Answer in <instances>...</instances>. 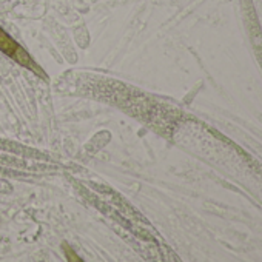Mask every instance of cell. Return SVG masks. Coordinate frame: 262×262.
Listing matches in <instances>:
<instances>
[{
    "label": "cell",
    "instance_id": "6da1fadb",
    "mask_svg": "<svg viewBox=\"0 0 262 262\" xmlns=\"http://www.w3.org/2000/svg\"><path fill=\"white\" fill-rule=\"evenodd\" d=\"M17 43L2 30L0 28V51L2 53H5L7 56H11L13 57V54L16 53V50H17Z\"/></svg>",
    "mask_w": 262,
    "mask_h": 262
}]
</instances>
